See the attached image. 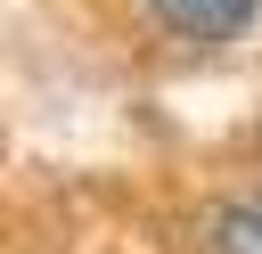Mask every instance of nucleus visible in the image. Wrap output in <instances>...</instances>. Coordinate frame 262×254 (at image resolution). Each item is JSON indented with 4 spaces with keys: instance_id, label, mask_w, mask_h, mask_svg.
Wrapping results in <instances>:
<instances>
[{
    "instance_id": "obj_1",
    "label": "nucleus",
    "mask_w": 262,
    "mask_h": 254,
    "mask_svg": "<svg viewBox=\"0 0 262 254\" xmlns=\"http://www.w3.org/2000/svg\"><path fill=\"white\" fill-rule=\"evenodd\" d=\"M254 8L262 0H156V16L188 41H229L237 25H254Z\"/></svg>"
},
{
    "instance_id": "obj_2",
    "label": "nucleus",
    "mask_w": 262,
    "mask_h": 254,
    "mask_svg": "<svg viewBox=\"0 0 262 254\" xmlns=\"http://www.w3.org/2000/svg\"><path fill=\"white\" fill-rule=\"evenodd\" d=\"M205 254H262V188L213 205V221H205Z\"/></svg>"
}]
</instances>
